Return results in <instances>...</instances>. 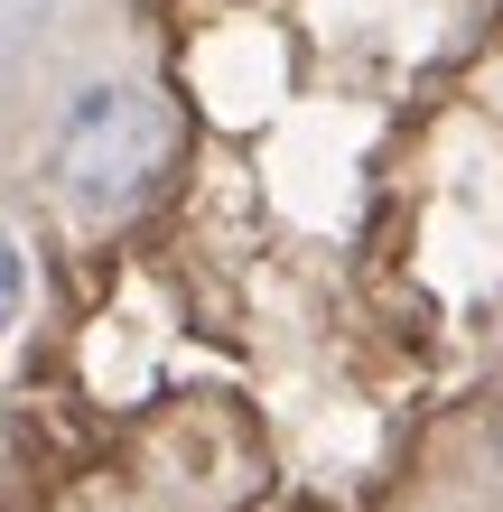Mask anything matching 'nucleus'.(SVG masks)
Listing matches in <instances>:
<instances>
[{
	"label": "nucleus",
	"instance_id": "nucleus-1",
	"mask_svg": "<svg viewBox=\"0 0 503 512\" xmlns=\"http://www.w3.org/2000/svg\"><path fill=\"white\" fill-rule=\"evenodd\" d=\"M159 168H168V112L140 84H94L56 131V187L84 224H112L122 205H140Z\"/></svg>",
	"mask_w": 503,
	"mask_h": 512
},
{
	"label": "nucleus",
	"instance_id": "nucleus-2",
	"mask_svg": "<svg viewBox=\"0 0 503 512\" xmlns=\"http://www.w3.org/2000/svg\"><path fill=\"white\" fill-rule=\"evenodd\" d=\"M19 298H28V261H19V243H10V233H0V336H10Z\"/></svg>",
	"mask_w": 503,
	"mask_h": 512
}]
</instances>
